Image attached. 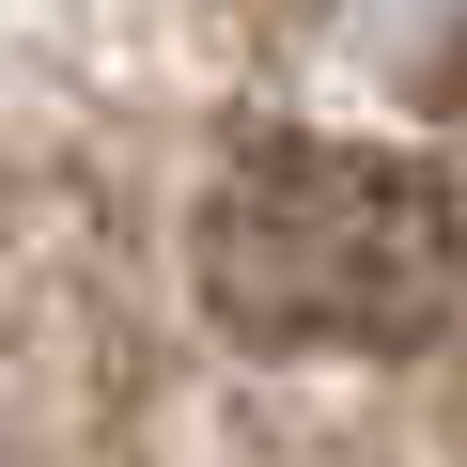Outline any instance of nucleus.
Masks as SVG:
<instances>
[{
	"instance_id": "f257e3e1",
	"label": "nucleus",
	"mask_w": 467,
	"mask_h": 467,
	"mask_svg": "<svg viewBox=\"0 0 467 467\" xmlns=\"http://www.w3.org/2000/svg\"><path fill=\"white\" fill-rule=\"evenodd\" d=\"M451 187H420L405 156H343V140H250L202 187V296L250 343H436L451 327Z\"/></svg>"
}]
</instances>
